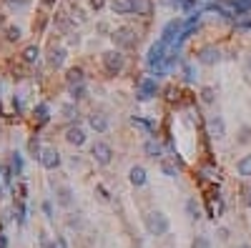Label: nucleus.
Here are the masks:
<instances>
[{
	"instance_id": "nucleus-1",
	"label": "nucleus",
	"mask_w": 251,
	"mask_h": 248,
	"mask_svg": "<svg viewBox=\"0 0 251 248\" xmlns=\"http://www.w3.org/2000/svg\"><path fill=\"white\" fill-rule=\"evenodd\" d=\"M143 223H146V231L151 233V236H166L171 223H168V218L161 213V211H151V213H146L143 218Z\"/></svg>"
},
{
	"instance_id": "nucleus-2",
	"label": "nucleus",
	"mask_w": 251,
	"mask_h": 248,
	"mask_svg": "<svg viewBox=\"0 0 251 248\" xmlns=\"http://www.w3.org/2000/svg\"><path fill=\"white\" fill-rule=\"evenodd\" d=\"M146 63L151 68H166V43L164 40H156L153 46L149 48V55H146Z\"/></svg>"
},
{
	"instance_id": "nucleus-3",
	"label": "nucleus",
	"mask_w": 251,
	"mask_h": 248,
	"mask_svg": "<svg viewBox=\"0 0 251 248\" xmlns=\"http://www.w3.org/2000/svg\"><path fill=\"white\" fill-rule=\"evenodd\" d=\"M123 65H126V58H123V53L118 50V48L103 53V68H106L108 73H121Z\"/></svg>"
},
{
	"instance_id": "nucleus-4",
	"label": "nucleus",
	"mask_w": 251,
	"mask_h": 248,
	"mask_svg": "<svg viewBox=\"0 0 251 248\" xmlns=\"http://www.w3.org/2000/svg\"><path fill=\"white\" fill-rule=\"evenodd\" d=\"M181 33H184V20H181V18H173V20H168V23L164 25L161 40L168 46V43H176V38H181Z\"/></svg>"
},
{
	"instance_id": "nucleus-5",
	"label": "nucleus",
	"mask_w": 251,
	"mask_h": 248,
	"mask_svg": "<svg viewBox=\"0 0 251 248\" xmlns=\"http://www.w3.org/2000/svg\"><path fill=\"white\" fill-rule=\"evenodd\" d=\"M91 155H93L96 163L108 166V163H111V158H113V151H111V145H108V143L98 140V143H93V145H91Z\"/></svg>"
},
{
	"instance_id": "nucleus-6",
	"label": "nucleus",
	"mask_w": 251,
	"mask_h": 248,
	"mask_svg": "<svg viewBox=\"0 0 251 248\" xmlns=\"http://www.w3.org/2000/svg\"><path fill=\"white\" fill-rule=\"evenodd\" d=\"M196 61H199L201 65H216V63L221 61V50H218L216 46H203V48L196 53Z\"/></svg>"
},
{
	"instance_id": "nucleus-7",
	"label": "nucleus",
	"mask_w": 251,
	"mask_h": 248,
	"mask_svg": "<svg viewBox=\"0 0 251 248\" xmlns=\"http://www.w3.org/2000/svg\"><path fill=\"white\" fill-rule=\"evenodd\" d=\"M113 43L118 48H131V46H136V33L131 31V28H118V31H113Z\"/></svg>"
},
{
	"instance_id": "nucleus-8",
	"label": "nucleus",
	"mask_w": 251,
	"mask_h": 248,
	"mask_svg": "<svg viewBox=\"0 0 251 248\" xmlns=\"http://www.w3.org/2000/svg\"><path fill=\"white\" fill-rule=\"evenodd\" d=\"M156 93H158V83H156L153 78H143V80L138 83L136 98H138V100H151Z\"/></svg>"
},
{
	"instance_id": "nucleus-9",
	"label": "nucleus",
	"mask_w": 251,
	"mask_h": 248,
	"mask_svg": "<svg viewBox=\"0 0 251 248\" xmlns=\"http://www.w3.org/2000/svg\"><path fill=\"white\" fill-rule=\"evenodd\" d=\"M40 166L46 170H55L58 166H61V153H58L55 148H46L40 155Z\"/></svg>"
},
{
	"instance_id": "nucleus-10",
	"label": "nucleus",
	"mask_w": 251,
	"mask_h": 248,
	"mask_svg": "<svg viewBox=\"0 0 251 248\" xmlns=\"http://www.w3.org/2000/svg\"><path fill=\"white\" fill-rule=\"evenodd\" d=\"M209 10L221 13L224 18H239V13H236V8H234V0H216V3L209 5Z\"/></svg>"
},
{
	"instance_id": "nucleus-11",
	"label": "nucleus",
	"mask_w": 251,
	"mask_h": 248,
	"mask_svg": "<svg viewBox=\"0 0 251 248\" xmlns=\"http://www.w3.org/2000/svg\"><path fill=\"white\" fill-rule=\"evenodd\" d=\"M209 136L214 140H221L226 136V125H224V118H221V115H211L209 118Z\"/></svg>"
},
{
	"instance_id": "nucleus-12",
	"label": "nucleus",
	"mask_w": 251,
	"mask_h": 248,
	"mask_svg": "<svg viewBox=\"0 0 251 248\" xmlns=\"http://www.w3.org/2000/svg\"><path fill=\"white\" fill-rule=\"evenodd\" d=\"M66 85H68V91L85 85V73H83V68H70L68 76H66Z\"/></svg>"
},
{
	"instance_id": "nucleus-13",
	"label": "nucleus",
	"mask_w": 251,
	"mask_h": 248,
	"mask_svg": "<svg viewBox=\"0 0 251 248\" xmlns=\"http://www.w3.org/2000/svg\"><path fill=\"white\" fill-rule=\"evenodd\" d=\"M88 125H91L96 133H106L108 130V118L103 113H91L88 115Z\"/></svg>"
},
{
	"instance_id": "nucleus-14",
	"label": "nucleus",
	"mask_w": 251,
	"mask_h": 248,
	"mask_svg": "<svg viewBox=\"0 0 251 248\" xmlns=\"http://www.w3.org/2000/svg\"><path fill=\"white\" fill-rule=\"evenodd\" d=\"M111 10L116 13V16H128V13L136 10V0H113Z\"/></svg>"
},
{
	"instance_id": "nucleus-15",
	"label": "nucleus",
	"mask_w": 251,
	"mask_h": 248,
	"mask_svg": "<svg viewBox=\"0 0 251 248\" xmlns=\"http://www.w3.org/2000/svg\"><path fill=\"white\" fill-rule=\"evenodd\" d=\"M55 201L61 203L63 208H70L73 206V191H70V186H58L55 188Z\"/></svg>"
},
{
	"instance_id": "nucleus-16",
	"label": "nucleus",
	"mask_w": 251,
	"mask_h": 248,
	"mask_svg": "<svg viewBox=\"0 0 251 248\" xmlns=\"http://www.w3.org/2000/svg\"><path fill=\"white\" fill-rule=\"evenodd\" d=\"M66 140H68L70 145H83V143H85V133H83V128L70 125V128L66 130Z\"/></svg>"
},
{
	"instance_id": "nucleus-17",
	"label": "nucleus",
	"mask_w": 251,
	"mask_h": 248,
	"mask_svg": "<svg viewBox=\"0 0 251 248\" xmlns=\"http://www.w3.org/2000/svg\"><path fill=\"white\" fill-rule=\"evenodd\" d=\"M128 181L134 183L136 188L146 186V168H143V166H134V168L128 170Z\"/></svg>"
},
{
	"instance_id": "nucleus-18",
	"label": "nucleus",
	"mask_w": 251,
	"mask_h": 248,
	"mask_svg": "<svg viewBox=\"0 0 251 248\" xmlns=\"http://www.w3.org/2000/svg\"><path fill=\"white\" fill-rule=\"evenodd\" d=\"M63 61H66V50L53 46V48L48 50V65H50V68H61V65H63Z\"/></svg>"
},
{
	"instance_id": "nucleus-19",
	"label": "nucleus",
	"mask_w": 251,
	"mask_h": 248,
	"mask_svg": "<svg viewBox=\"0 0 251 248\" xmlns=\"http://www.w3.org/2000/svg\"><path fill=\"white\" fill-rule=\"evenodd\" d=\"M20 55H23V63L33 65V63H38V58H40V50H38V46H25Z\"/></svg>"
},
{
	"instance_id": "nucleus-20",
	"label": "nucleus",
	"mask_w": 251,
	"mask_h": 248,
	"mask_svg": "<svg viewBox=\"0 0 251 248\" xmlns=\"http://www.w3.org/2000/svg\"><path fill=\"white\" fill-rule=\"evenodd\" d=\"M143 153L149 155V158H161V143L156 138H149L143 143Z\"/></svg>"
},
{
	"instance_id": "nucleus-21",
	"label": "nucleus",
	"mask_w": 251,
	"mask_h": 248,
	"mask_svg": "<svg viewBox=\"0 0 251 248\" xmlns=\"http://www.w3.org/2000/svg\"><path fill=\"white\" fill-rule=\"evenodd\" d=\"M161 170H164V176H168V178H176V176H179V166H176V160H171V158H164V160H161Z\"/></svg>"
},
{
	"instance_id": "nucleus-22",
	"label": "nucleus",
	"mask_w": 251,
	"mask_h": 248,
	"mask_svg": "<svg viewBox=\"0 0 251 248\" xmlns=\"http://www.w3.org/2000/svg\"><path fill=\"white\" fill-rule=\"evenodd\" d=\"M186 213H188L191 221H199V218H201V206H199L196 198H188L186 201Z\"/></svg>"
},
{
	"instance_id": "nucleus-23",
	"label": "nucleus",
	"mask_w": 251,
	"mask_h": 248,
	"mask_svg": "<svg viewBox=\"0 0 251 248\" xmlns=\"http://www.w3.org/2000/svg\"><path fill=\"white\" fill-rule=\"evenodd\" d=\"M236 170H239V176L251 178V155H244L239 163H236Z\"/></svg>"
},
{
	"instance_id": "nucleus-24",
	"label": "nucleus",
	"mask_w": 251,
	"mask_h": 248,
	"mask_svg": "<svg viewBox=\"0 0 251 248\" xmlns=\"http://www.w3.org/2000/svg\"><path fill=\"white\" fill-rule=\"evenodd\" d=\"M5 38H8L10 43L20 40V28H18V25H8V28H5Z\"/></svg>"
},
{
	"instance_id": "nucleus-25",
	"label": "nucleus",
	"mask_w": 251,
	"mask_h": 248,
	"mask_svg": "<svg viewBox=\"0 0 251 248\" xmlns=\"http://www.w3.org/2000/svg\"><path fill=\"white\" fill-rule=\"evenodd\" d=\"M236 140H239L241 145H246V143L251 140V128H249V125H241V128H239V138H236Z\"/></svg>"
},
{
	"instance_id": "nucleus-26",
	"label": "nucleus",
	"mask_w": 251,
	"mask_h": 248,
	"mask_svg": "<svg viewBox=\"0 0 251 248\" xmlns=\"http://www.w3.org/2000/svg\"><path fill=\"white\" fill-rule=\"evenodd\" d=\"M28 151H31V155H33V158H38V160H40L43 151H40V145H38V138H33L31 143H28Z\"/></svg>"
},
{
	"instance_id": "nucleus-27",
	"label": "nucleus",
	"mask_w": 251,
	"mask_h": 248,
	"mask_svg": "<svg viewBox=\"0 0 251 248\" xmlns=\"http://www.w3.org/2000/svg\"><path fill=\"white\" fill-rule=\"evenodd\" d=\"M191 248H211V241L206 238V236H196L194 243H191Z\"/></svg>"
},
{
	"instance_id": "nucleus-28",
	"label": "nucleus",
	"mask_w": 251,
	"mask_h": 248,
	"mask_svg": "<svg viewBox=\"0 0 251 248\" xmlns=\"http://www.w3.org/2000/svg\"><path fill=\"white\" fill-rule=\"evenodd\" d=\"M35 113H38V121H40V123L48 121V106H46V103H40V106L35 108Z\"/></svg>"
},
{
	"instance_id": "nucleus-29",
	"label": "nucleus",
	"mask_w": 251,
	"mask_h": 248,
	"mask_svg": "<svg viewBox=\"0 0 251 248\" xmlns=\"http://www.w3.org/2000/svg\"><path fill=\"white\" fill-rule=\"evenodd\" d=\"M196 3H199V0H184V3H181V8H184V13H186V16H194V8H196Z\"/></svg>"
},
{
	"instance_id": "nucleus-30",
	"label": "nucleus",
	"mask_w": 251,
	"mask_h": 248,
	"mask_svg": "<svg viewBox=\"0 0 251 248\" xmlns=\"http://www.w3.org/2000/svg\"><path fill=\"white\" fill-rule=\"evenodd\" d=\"M214 88H201V100L203 103H214Z\"/></svg>"
},
{
	"instance_id": "nucleus-31",
	"label": "nucleus",
	"mask_w": 251,
	"mask_h": 248,
	"mask_svg": "<svg viewBox=\"0 0 251 248\" xmlns=\"http://www.w3.org/2000/svg\"><path fill=\"white\" fill-rule=\"evenodd\" d=\"M13 168H16L18 176L23 173V160H20V155H18V153H13Z\"/></svg>"
},
{
	"instance_id": "nucleus-32",
	"label": "nucleus",
	"mask_w": 251,
	"mask_h": 248,
	"mask_svg": "<svg viewBox=\"0 0 251 248\" xmlns=\"http://www.w3.org/2000/svg\"><path fill=\"white\" fill-rule=\"evenodd\" d=\"M70 95L76 98V100H78V98H85V85H81V88H70Z\"/></svg>"
},
{
	"instance_id": "nucleus-33",
	"label": "nucleus",
	"mask_w": 251,
	"mask_h": 248,
	"mask_svg": "<svg viewBox=\"0 0 251 248\" xmlns=\"http://www.w3.org/2000/svg\"><path fill=\"white\" fill-rule=\"evenodd\" d=\"M201 173H203L206 178H216V181H218V170H216V168H211V166H209V168H203Z\"/></svg>"
},
{
	"instance_id": "nucleus-34",
	"label": "nucleus",
	"mask_w": 251,
	"mask_h": 248,
	"mask_svg": "<svg viewBox=\"0 0 251 248\" xmlns=\"http://www.w3.org/2000/svg\"><path fill=\"white\" fill-rule=\"evenodd\" d=\"M5 3H8L10 8H25L28 3H31V0H5Z\"/></svg>"
},
{
	"instance_id": "nucleus-35",
	"label": "nucleus",
	"mask_w": 251,
	"mask_h": 248,
	"mask_svg": "<svg viewBox=\"0 0 251 248\" xmlns=\"http://www.w3.org/2000/svg\"><path fill=\"white\" fill-rule=\"evenodd\" d=\"M96 191H98V198H100V201H108V191H106L103 186H96Z\"/></svg>"
},
{
	"instance_id": "nucleus-36",
	"label": "nucleus",
	"mask_w": 251,
	"mask_h": 248,
	"mask_svg": "<svg viewBox=\"0 0 251 248\" xmlns=\"http://www.w3.org/2000/svg\"><path fill=\"white\" fill-rule=\"evenodd\" d=\"M184 73H186V80H194L196 76H194V68L191 65H184Z\"/></svg>"
},
{
	"instance_id": "nucleus-37",
	"label": "nucleus",
	"mask_w": 251,
	"mask_h": 248,
	"mask_svg": "<svg viewBox=\"0 0 251 248\" xmlns=\"http://www.w3.org/2000/svg\"><path fill=\"white\" fill-rule=\"evenodd\" d=\"M91 8H93V10H100V8H103V0H91Z\"/></svg>"
},
{
	"instance_id": "nucleus-38",
	"label": "nucleus",
	"mask_w": 251,
	"mask_h": 248,
	"mask_svg": "<svg viewBox=\"0 0 251 248\" xmlns=\"http://www.w3.org/2000/svg\"><path fill=\"white\" fill-rule=\"evenodd\" d=\"M218 238L226 241V238H229V231H226V228H218Z\"/></svg>"
},
{
	"instance_id": "nucleus-39",
	"label": "nucleus",
	"mask_w": 251,
	"mask_h": 248,
	"mask_svg": "<svg viewBox=\"0 0 251 248\" xmlns=\"http://www.w3.org/2000/svg\"><path fill=\"white\" fill-rule=\"evenodd\" d=\"M63 113L68 115V118H73V106H63Z\"/></svg>"
},
{
	"instance_id": "nucleus-40",
	"label": "nucleus",
	"mask_w": 251,
	"mask_h": 248,
	"mask_svg": "<svg viewBox=\"0 0 251 248\" xmlns=\"http://www.w3.org/2000/svg\"><path fill=\"white\" fill-rule=\"evenodd\" d=\"M43 211H46V216H50V213H53V208H50V203H43Z\"/></svg>"
},
{
	"instance_id": "nucleus-41",
	"label": "nucleus",
	"mask_w": 251,
	"mask_h": 248,
	"mask_svg": "<svg viewBox=\"0 0 251 248\" xmlns=\"http://www.w3.org/2000/svg\"><path fill=\"white\" fill-rule=\"evenodd\" d=\"M40 3H43V5H53V3H55V0H40Z\"/></svg>"
},
{
	"instance_id": "nucleus-42",
	"label": "nucleus",
	"mask_w": 251,
	"mask_h": 248,
	"mask_svg": "<svg viewBox=\"0 0 251 248\" xmlns=\"http://www.w3.org/2000/svg\"><path fill=\"white\" fill-rule=\"evenodd\" d=\"M5 23V16H3V13H0V25H3Z\"/></svg>"
},
{
	"instance_id": "nucleus-43",
	"label": "nucleus",
	"mask_w": 251,
	"mask_h": 248,
	"mask_svg": "<svg viewBox=\"0 0 251 248\" xmlns=\"http://www.w3.org/2000/svg\"><path fill=\"white\" fill-rule=\"evenodd\" d=\"M246 203H249V208H251V191H249V198H246Z\"/></svg>"
},
{
	"instance_id": "nucleus-44",
	"label": "nucleus",
	"mask_w": 251,
	"mask_h": 248,
	"mask_svg": "<svg viewBox=\"0 0 251 248\" xmlns=\"http://www.w3.org/2000/svg\"><path fill=\"white\" fill-rule=\"evenodd\" d=\"M236 248H251V246H249V243H241V246H236Z\"/></svg>"
},
{
	"instance_id": "nucleus-45",
	"label": "nucleus",
	"mask_w": 251,
	"mask_h": 248,
	"mask_svg": "<svg viewBox=\"0 0 251 248\" xmlns=\"http://www.w3.org/2000/svg\"><path fill=\"white\" fill-rule=\"evenodd\" d=\"M179 3H184V0H179Z\"/></svg>"
}]
</instances>
